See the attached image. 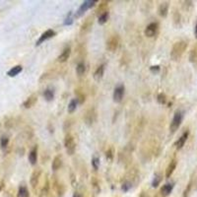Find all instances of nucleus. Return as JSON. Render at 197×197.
I'll return each instance as SVG.
<instances>
[{
    "instance_id": "nucleus-1",
    "label": "nucleus",
    "mask_w": 197,
    "mask_h": 197,
    "mask_svg": "<svg viewBox=\"0 0 197 197\" xmlns=\"http://www.w3.org/2000/svg\"><path fill=\"white\" fill-rule=\"evenodd\" d=\"M187 48V42L186 40H178L175 43L171 49V58L173 61H177L181 58L184 51Z\"/></svg>"
},
{
    "instance_id": "nucleus-2",
    "label": "nucleus",
    "mask_w": 197,
    "mask_h": 197,
    "mask_svg": "<svg viewBox=\"0 0 197 197\" xmlns=\"http://www.w3.org/2000/svg\"><path fill=\"white\" fill-rule=\"evenodd\" d=\"M97 117H98V112L94 107H90L89 108H87L83 117L85 123L88 126H92L97 121Z\"/></svg>"
},
{
    "instance_id": "nucleus-3",
    "label": "nucleus",
    "mask_w": 197,
    "mask_h": 197,
    "mask_svg": "<svg viewBox=\"0 0 197 197\" xmlns=\"http://www.w3.org/2000/svg\"><path fill=\"white\" fill-rule=\"evenodd\" d=\"M64 147L68 155H74L75 151H76V142H75V139L72 134L68 133L65 135L64 138Z\"/></svg>"
},
{
    "instance_id": "nucleus-4",
    "label": "nucleus",
    "mask_w": 197,
    "mask_h": 197,
    "mask_svg": "<svg viewBox=\"0 0 197 197\" xmlns=\"http://www.w3.org/2000/svg\"><path fill=\"white\" fill-rule=\"evenodd\" d=\"M120 44V38L118 34H112L107 40V49L111 53H115Z\"/></svg>"
},
{
    "instance_id": "nucleus-5",
    "label": "nucleus",
    "mask_w": 197,
    "mask_h": 197,
    "mask_svg": "<svg viewBox=\"0 0 197 197\" xmlns=\"http://www.w3.org/2000/svg\"><path fill=\"white\" fill-rule=\"evenodd\" d=\"M94 19H95V15H90L84 20V22L82 23V25L80 27L81 36H84V34L90 33V31L92 30L93 24H94Z\"/></svg>"
},
{
    "instance_id": "nucleus-6",
    "label": "nucleus",
    "mask_w": 197,
    "mask_h": 197,
    "mask_svg": "<svg viewBox=\"0 0 197 197\" xmlns=\"http://www.w3.org/2000/svg\"><path fill=\"white\" fill-rule=\"evenodd\" d=\"M182 118H183L182 112L181 111H176L175 112V114H173L172 120L171 125H170V130H171L172 133H175L179 128V126H181V124Z\"/></svg>"
},
{
    "instance_id": "nucleus-7",
    "label": "nucleus",
    "mask_w": 197,
    "mask_h": 197,
    "mask_svg": "<svg viewBox=\"0 0 197 197\" xmlns=\"http://www.w3.org/2000/svg\"><path fill=\"white\" fill-rule=\"evenodd\" d=\"M130 160H131V150L125 147L122 151L118 153V162L124 166H128L130 164Z\"/></svg>"
},
{
    "instance_id": "nucleus-8",
    "label": "nucleus",
    "mask_w": 197,
    "mask_h": 197,
    "mask_svg": "<svg viewBox=\"0 0 197 197\" xmlns=\"http://www.w3.org/2000/svg\"><path fill=\"white\" fill-rule=\"evenodd\" d=\"M97 2L98 1H95V0H87V1H84L82 4H81V6L78 8V10L76 11V13H75V18H79V17H81L87 10L94 6Z\"/></svg>"
},
{
    "instance_id": "nucleus-9",
    "label": "nucleus",
    "mask_w": 197,
    "mask_h": 197,
    "mask_svg": "<svg viewBox=\"0 0 197 197\" xmlns=\"http://www.w3.org/2000/svg\"><path fill=\"white\" fill-rule=\"evenodd\" d=\"M124 92H125V87L123 84H118L113 90V101L115 103H120L122 101L123 96H124Z\"/></svg>"
},
{
    "instance_id": "nucleus-10",
    "label": "nucleus",
    "mask_w": 197,
    "mask_h": 197,
    "mask_svg": "<svg viewBox=\"0 0 197 197\" xmlns=\"http://www.w3.org/2000/svg\"><path fill=\"white\" fill-rule=\"evenodd\" d=\"M158 31H159V24L157 22H153V23H150V24L146 27V29H145V31H144V34H145V36L148 38H153L157 34Z\"/></svg>"
},
{
    "instance_id": "nucleus-11",
    "label": "nucleus",
    "mask_w": 197,
    "mask_h": 197,
    "mask_svg": "<svg viewBox=\"0 0 197 197\" xmlns=\"http://www.w3.org/2000/svg\"><path fill=\"white\" fill-rule=\"evenodd\" d=\"M53 186L55 190V192L57 193V195L59 197L63 196V194L65 192V186L55 176H53Z\"/></svg>"
},
{
    "instance_id": "nucleus-12",
    "label": "nucleus",
    "mask_w": 197,
    "mask_h": 197,
    "mask_svg": "<svg viewBox=\"0 0 197 197\" xmlns=\"http://www.w3.org/2000/svg\"><path fill=\"white\" fill-rule=\"evenodd\" d=\"M42 173H43V172L40 169H36V170H34V172H32L30 182H31V185H32L34 190H36L37 186L39 183V179H40V176H42Z\"/></svg>"
},
{
    "instance_id": "nucleus-13",
    "label": "nucleus",
    "mask_w": 197,
    "mask_h": 197,
    "mask_svg": "<svg viewBox=\"0 0 197 197\" xmlns=\"http://www.w3.org/2000/svg\"><path fill=\"white\" fill-rule=\"evenodd\" d=\"M56 34V32L54 30H53V29H48V30H46L45 32H44L42 34H40V37L39 39L37 40V43H36V45H39V44H42L43 43H44L45 40H48L51 38H53L54 36Z\"/></svg>"
},
{
    "instance_id": "nucleus-14",
    "label": "nucleus",
    "mask_w": 197,
    "mask_h": 197,
    "mask_svg": "<svg viewBox=\"0 0 197 197\" xmlns=\"http://www.w3.org/2000/svg\"><path fill=\"white\" fill-rule=\"evenodd\" d=\"M108 3H109V1H108V0H103V1H101L100 4L98 5L96 11H95V14L97 16H100V15L103 14L105 12H108Z\"/></svg>"
},
{
    "instance_id": "nucleus-15",
    "label": "nucleus",
    "mask_w": 197,
    "mask_h": 197,
    "mask_svg": "<svg viewBox=\"0 0 197 197\" xmlns=\"http://www.w3.org/2000/svg\"><path fill=\"white\" fill-rule=\"evenodd\" d=\"M70 54H71V48L70 46H66V48H64V49L62 50V53L58 55V57H57V61L60 63L67 61L69 57H70Z\"/></svg>"
},
{
    "instance_id": "nucleus-16",
    "label": "nucleus",
    "mask_w": 197,
    "mask_h": 197,
    "mask_svg": "<svg viewBox=\"0 0 197 197\" xmlns=\"http://www.w3.org/2000/svg\"><path fill=\"white\" fill-rule=\"evenodd\" d=\"M38 102V96L36 94H32L31 96H29L26 101L23 103V107L25 108H31L32 107H34L36 105V103Z\"/></svg>"
},
{
    "instance_id": "nucleus-17",
    "label": "nucleus",
    "mask_w": 197,
    "mask_h": 197,
    "mask_svg": "<svg viewBox=\"0 0 197 197\" xmlns=\"http://www.w3.org/2000/svg\"><path fill=\"white\" fill-rule=\"evenodd\" d=\"M176 165H177V161H176V158H173V159L170 162L169 166H167V169H166V177H167V178L171 177V176L172 175L173 172H175V170H176Z\"/></svg>"
},
{
    "instance_id": "nucleus-18",
    "label": "nucleus",
    "mask_w": 197,
    "mask_h": 197,
    "mask_svg": "<svg viewBox=\"0 0 197 197\" xmlns=\"http://www.w3.org/2000/svg\"><path fill=\"white\" fill-rule=\"evenodd\" d=\"M29 162L31 163V165L34 166L37 165L38 162V146H34L30 153H29Z\"/></svg>"
},
{
    "instance_id": "nucleus-19",
    "label": "nucleus",
    "mask_w": 197,
    "mask_h": 197,
    "mask_svg": "<svg viewBox=\"0 0 197 197\" xmlns=\"http://www.w3.org/2000/svg\"><path fill=\"white\" fill-rule=\"evenodd\" d=\"M188 136H189V132L185 131V132H183V134L177 139V141L176 142V147L177 150L181 149L184 146V144H185V142H186Z\"/></svg>"
},
{
    "instance_id": "nucleus-20",
    "label": "nucleus",
    "mask_w": 197,
    "mask_h": 197,
    "mask_svg": "<svg viewBox=\"0 0 197 197\" xmlns=\"http://www.w3.org/2000/svg\"><path fill=\"white\" fill-rule=\"evenodd\" d=\"M61 167H62V157L60 155H56L53 160V163H51V169L54 172H56L58 171Z\"/></svg>"
},
{
    "instance_id": "nucleus-21",
    "label": "nucleus",
    "mask_w": 197,
    "mask_h": 197,
    "mask_svg": "<svg viewBox=\"0 0 197 197\" xmlns=\"http://www.w3.org/2000/svg\"><path fill=\"white\" fill-rule=\"evenodd\" d=\"M103 72H105V64H101L100 66H98L97 69L94 72V75H93V77L96 81H100L103 76Z\"/></svg>"
},
{
    "instance_id": "nucleus-22",
    "label": "nucleus",
    "mask_w": 197,
    "mask_h": 197,
    "mask_svg": "<svg viewBox=\"0 0 197 197\" xmlns=\"http://www.w3.org/2000/svg\"><path fill=\"white\" fill-rule=\"evenodd\" d=\"M49 181H48V178L46 177L45 178V181L43 185L42 189H40V193H39V197H48V193H49Z\"/></svg>"
},
{
    "instance_id": "nucleus-23",
    "label": "nucleus",
    "mask_w": 197,
    "mask_h": 197,
    "mask_svg": "<svg viewBox=\"0 0 197 197\" xmlns=\"http://www.w3.org/2000/svg\"><path fill=\"white\" fill-rule=\"evenodd\" d=\"M173 186H175V183H167L165 185H163V187L161 188V194L163 196H167L170 195V193L172 191Z\"/></svg>"
},
{
    "instance_id": "nucleus-24",
    "label": "nucleus",
    "mask_w": 197,
    "mask_h": 197,
    "mask_svg": "<svg viewBox=\"0 0 197 197\" xmlns=\"http://www.w3.org/2000/svg\"><path fill=\"white\" fill-rule=\"evenodd\" d=\"M158 12L159 15L162 17H167V12H169V3L167 2H164V3H161L159 9H158Z\"/></svg>"
},
{
    "instance_id": "nucleus-25",
    "label": "nucleus",
    "mask_w": 197,
    "mask_h": 197,
    "mask_svg": "<svg viewBox=\"0 0 197 197\" xmlns=\"http://www.w3.org/2000/svg\"><path fill=\"white\" fill-rule=\"evenodd\" d=\"M75 95H76V100L78 101V103H84V102L86 101V95L82 90L80 88L75 89Z\"/></svg>"
},
{
    "instance_id": "nucleus-26",
    "label": "nucleus",
    "mask_w": 197,
    "mask_h": 197,
    "mask_svg": "<svg viewBox=\"0 0 197 197\" xmlns=\"http://www.w3.org/2000/svg\"><path fill=\"white\" fill-rule=\"evenodd\" d=\"M22 70H23V67L21 65H16V66H14V67H12L10 69V70L7 72V75L9 77H15L19 73H21Z\"/></svg>"
},
{
    "instance_id": "nucleus-27",
    "label": "nucleus",
    "mask_w": 197,
    "mask_h": 197,
    "mask_svg": "<svg viewBox=\"0 0 197 197\" xmlns=\"http://www.w3.org/2000/svg\"><path fill=\"white\" fill-rule=\"evenodd\" d=\"M57 77V73L55 71H48L46 73H44L39 78V82H42L43 80H46V79H53V78H56Z\"/></svg>"
},
{
    "instance_id": "nucleus-28",
    "label": "nucleus",
    "mask_w": 197,
    "mask_h": 197,
    "mask_svg": "<svg viewBox=\"0 0 197 197\" xmlns=\"http://www.w3.org/2000/svg\"><path fill=\"white\" fill-rule=\"evenodd\" d=\"M44 97L45 98V101L48 102H51L54 98V91L53 89H46L44 92Z\"/></svg>"
},
{
    "instance_id": "nucleus-29",
    "label": "nucleus",
    "mask_w": 197,
    "mask_h": 197,
    "mask_svg": "<svg viewBox=\"0 0 197 197\" xmlns=\"http://www.w3.org/2000/svg\"><path fill=\"white\" fill-rule=\"evenodd\" d=\"M76 72L79 76H83L86 72V65L83 61H79L77 63V66H76Z\"/></svg>"
},
{
    "instance_id": "nucleus-30",
    "label": "nucleus",
    "mask_w": 197,
    "mask_h": 197,
    "mask_svg": "<svg viewBox=\"0 0 197 197\" xmlns=\"http://www.w3.org/2000/svg\"><path fill=\"white\" fill-rule=\"evenodd\" d=\"M77 105H78V101L76 98H72L68 105V112L69 113H73L77 108Z\"/></svg>"
},
{
    "instance_id": "nucleus-31",
    "label": "nucleus",
    "mask_w": 197,
    "mask_h": 197,
    "mask_svg": "<svg viewBox=\"0 0 197 197\" xmlns=\"http://www.w3.org/2000/svg\"><path fill=\"white\" fill-rule=\"evenodd\" d=\"M108 17H109L108 11V12H105V13L102 14V15H100V16H98V24H100V25L106 24V23L108 22Z\"/></svg>"
},
{
    "instance_id": "nucleus-32",
    "label": "nucleus",
    "mask_w": 197,
    "mask_h": 197,
    "mask_svg": "<svg viewBox=\"0 0 197 197\" xmlns=\"http://www.w3.org/2000/svg\"><path fill=\"white\" fill-rule=\"evenodd\" d=\"M29 190L26 186H20L18 190V197H29Z\"/></svg>"
},
{
    "instance_id": "nucleus-33",
    "label": "nucleus",
    "mask_w": 197,
    "mask_h": 197,
    "mask_svg": "<svg viewBox=\"0 0 197 197\" xmlns=\"http://www.w3.org/2000/svg\"><path fill=\"white\" fill-rule=\"evenodd\" d=\"M162 179H163V177H162L161 173H156L155 176H154L153 181H152V186L153 187H157L158 185L160 184V182L162 181Z\"/></svg>"
},
{
    "instance_id": "nucleus-34",
    "label": "nucleus",
    "mask_w": 197,
    "mask_h": 197,
    "mask_svg": "<svg viewBox=\"0 0 197 197\" xmlns=\"http://www.w3.org/2000/svg\"><path fill=\"white\" fill-rule=\"evenodd\" d=\"M157 101L159 103H161V105H166L167 103V96L165 94H163V93H160V94L158 95L157 97Z\"/></svg>"
},
{
    "instance_id": "nucleus-35",
    "label": "nucleus",
    "mask_w": 197,
    "mask_h": 197,
    "mask_svg": "<svg viewBox=\"0 0 197 197\" xmlns=\"http://www.w3.org/2000/svg\"><path fill=\"white\" fill-rule=\"evenodd\" d=\"M106 158L108 159V161L109 162H112L114 159V154L112 148H108L107 151H106Z\"/></svg>"
},
{
    "instance_id": "nucleus-36",
    "label": "nucleus",
    "mask_w": 197,
    "mask_h": 197,
    "mask_svg": "<svg viewBox=\"0 0 197 197\" xmlns=\"http://www.w3.org/2000/svg\"><path fill=\"white\" fill-rule=\"evenodd\" d=\"M86 51H87V49H86V46L84 45V44H80V45H78V48H77V53H78V55H81V56H86Z\"/></svg>"
},
{
    "instance_id": "nucleus-37",
    "label": "nucleus",
    "mask_w": 197,
    "mask_h": 197,
    "mask_svg": "<svg viewBox=\"0 0 197 197\" xmlns=\"http://www.w3.org/2000/svg\"><path fill=\"white\" fill-rule=\"evenodd\" d=\"M92 166L94 167V170H98V167H100V159H98L97 156H94L92 159Z\"/></svg>"
},
{
    "instance_id": "nucleus-38",
    "label": "nucleus",
    "mask_w": 197,
    "mask_h": 197,
    "mask_svg": "<svg viewBox=\"0 0 197 197\" xmlns=\"http://www.w3.org/2000/svg\"><path fill=\"white\" fill-rule=\"evenodd\" d=\"M131 187H132V183L130 181H124L123 183H122V186H121V189H122L123 191H128Z\"/></svg>"
},
{
    "instance_id": "nucleus-39",
    "label": "nucleus",
    "mask_w": 197,
    "mask_h": 197,
    "mask_svg": "<svg viewBox=\"0 0 197 197\" xmlns=\"http://www.w3.org/2000/svg\"><path fill=\"white\" fill-rule=\"evenodd\" d=\"M8 143H9V139L7 137H1L0 139V145H1V148L5 149L8 146Z\"/></svg>"
},
{
    "instance_id": "nucleus-40",
    "label": "nucleus",
    "mask_w": 197,
    "mask_h": 197,
    "mask_svg": "<svg viewBox=\"0 0 197 197\" xmlns=\"http://www.w3.org/2000/svg\"><path fill=\"white\" fill-rule=\"evenodd\" d=\"M73 23V18H72V12H69L67 17L64 20V25H71Z\"/></svg>"
},
{
    "instance_id": "nucleus-41",
    "label": "nucleus",
    "mask_w": 197,
    "mask_h": 197,
    "mask_svg": "<svg viewBox=\"0 0 197 197\" xmlns=\"http://www.w3.org/2000/svg\"><path fill=\"white\" fill-rule=\"evenodd\" d=\"M150 70H151L152 72H159L160 71V66H158V65L151 66V67H150Z\"/></svg>"
},
{
    "instance_id": "nucleus-42",
    "label": "nucleus",
    "mask_w": 197,
    "mask_h": 197,
    "mask_svg": "<svg viewBox=\"0 0 197 197\" xmlns=\"http://www.w3.org/2000/svg\"><path fill=\"white\" fill-rule=\"evenodd\" d=\"M73 197H83V196L81 195L80 193H78V192H75L74 195H73Z\"/></svg>"
},
{
    "instance_id": "nucleus-43",
    "label": "nucleus",
    "mask_w": 197,
    "mask_h": 197,
    "mask_svg": "<svg viewBox=\"0 0 197 197\" xmlns=\"http://www.w3.org/2000/svg\"><path fill=\"white\" fill-rule=\"evenodd\" d=\"M194 34H195V38L197 39V23L195 25V29H194Z\"/></svg>"
},
{
    "instance_id": "nucleus-44",
    "label": "nucleus",
    "mask_w": 197,
    "mask_h": 197,
    "mask_svg": "<svg viewBox=\"0 0 197 197\" xmlns=\"http://www.w3.org/2000/svg\"><path fill=\"white\" fill-rule=\"evenodd\" d=\"M139 197H148V196L146 195V193H145V192H142V193H141V195L139 196Z\"/></svg>"
},
{
    "instance_id": "nucleus-45",
    "label": "nucleus",
    "mask_w": 197,
    "mask_h": 197,
    "mask_svg": "<svg viewBox=\"0 0 197 197\" xmlns=\"http://www.w3.org/2000/svg\"><path fill=\"white\" fill-rule=\"evenodd\" d=\"M3 188V182L1 181V182H0V190H1Z\"/></svg>"
}]
</instances>
